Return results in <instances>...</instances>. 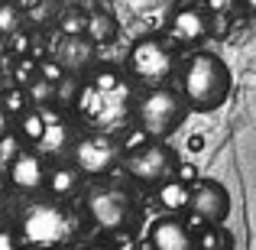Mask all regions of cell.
<instances>
[{"label": "cell", "mask_w": 256, "mask_h": 250, "mask_svg": "<svg viewBox=\"0 0 256 250\" xmlns=\"http://www.w3.org/2000/svg\"><path fill=\"white\" fill-rule=\"evenodd\" d=\"M75 114L88 130L120 133L130 120H136V98L130 78L120 75L117 69H94L82 82Z\"/></svg>", "instance_id": "1"}, {"label": "cell", "mask_w": 256, "mask_h": 250, "mask_svg": "<svg viewBox=\"0 0 256 250\" xmlns=\"http://www.w3.org/2000/svg\"><path fill=\"white\" fill-rule=\"evenodd\" d=\"M230 88H234L230 69L214 52H194L178 69V91L185 94L188 107L198 114H211L224 107L230 98Z\"/></svg>", "instance_id": "2"}, {"label": "cell", "mask_w": 256, "mask_h": 250, "mask_svg": "<svg viewBox=\"0 0 256 250\" xmlns=\"http://www.w3.org/2000/svg\"><path fill=\"white\" fill-rule=\"evenodd\" d=\"M23 244L30 247H62L75 237V218L62 201H30V205L20 211V224H16Z\"/></svg>", "instance_id": "3"}, {"label": "cell", "mask_w": 256, "mask_h": 250, "mask_svg": "<svg viewBox=\"0 0 256 250\" xmlns=\"http://www.w3.org/2000/svg\"><path fill=\"white\" fill-rule=\"evenodd\" d=\"M188 101L182 91H172V88H150L143 98L136 101V124L140 130L150 140H166L185 124L188 117Z\"/></svg>", "instance_id": "4"}, {"label": "cell", "mask_w": 256, "mask_h": 250, "mask_svg": "<svg viewBox=\"0 0 256 250\" xmlns=\"http://www.w3.org/2000/svg\"><path fill=\"white\" fill-rule=\"evenodd\" d=\"M126 72L146 88H162L175 75V52L162 39L156 36H143L130 46L126 56Z\"/></svg>", "instance_id": "5"}, {"label": "cell", "mask_w": 256, "mask_h": 250, "mask_svg": "<svg viewBox=\"0 0 256 250\" xmlns=\"http://www.w3.org/2000/svg\"><path fill=\"white\" fill-rule=\"evenodd\" d=\"M124 169L133 182L159 188L162 182H169L172 175H178V159H175L172 146H166L162 140H150V143L136 146V150L124 159Z\"/></svg>", "instance_id": "6"}, {"label": "cell", "mask_w": 256, "mask_h": 250, "mask_svg": "<svg viewBox=\"0 0 256 250\" xmlns=\"http://www.w3.org/2000/svg\"><path fill=\"white\" fill-rule=\"evenodd\" d=\"M84 208H88V218L107 234L130 231L136 224V205L124 188H98V192L88 195Z\"/></svg>", "instance_id": "7"}, {"label": "cell", "mask_w": 256, "mask_h": 250, "mask_svg": "<svg viewBox=\"0 0 256 250\" xmlns=\"http://www.w3.org/2000/svg\"><path fill=\"white\" fill-rule=\"evenodd\" d=\"M72 159H75V166L82 169L84 175H107L120 163V143H117L114 133L91 130V133H84V137H78Z\"/></svg>", "instance_id": "8"}, {"label": "cell", "mask_w": 256, "mask_h": 250, "mask_svg": "<svg viewBox=\"0 0 256 250\" xmlns=\"http://www.w3.org/2000/svg\"><path fill=\"white\" fill-rule=\"evenodd\" d=\"M188 211L201 224H224L227 214H230V195L218 179H201L192 192V208Z\"/></svg>", "instance_id": "9"}, {"label": "cell", "mask_w": 256, "mask_h": 250, "mask_svg": "<svg viewBox=\"0 0 256 250\" xmlns=\"http://www.w3.org/2000/svg\"><path fill=\"white\" fill-rule=\"evenodd\" d=\"M75 143H78V133H75V127H72V120L62 117V114H52L49 107H46V130H42V137H39L36 150L42 153L46 159H62V156H68V153H75Z\"/></svg>", "instance_id": "10"}, {"label": "cell", "mask_w": 256, "mask_h": 250, "mask_svg": "<svg viewBox=\"0 0 256 250\" xmlns=\"http://www.w3.org/2000/svg\"><path fill=\"white\" fill-rule=\"evenodd\" d=\"M56 62L62 65L68 75H82V72H91L94 62H98V43H94L91 36H68V33H62V39H58L56 46Z\"/></svg>", "instance_id": "11"}, {"label": "cell", "mask_w": 256, "mask_h": 250, "mask_svg": "<svg viewBox=\"0 0 256 250\" xmlns=\"http://www.w3.org/2000/svg\"><path fill=\"white\" fill-rule=\"evenodd\" d=\"M6 175H10L13 188H20V192H39L42 185H49V166H46V156L39 150H23L6 166Z\"/></svg>", "instance_id": "12"}, {"label": "cell", "mask_w": 256, "mask_h": 250, "mask_svg": "<svg viewBox=\"0 0 256 250\" xmlns=\"http://www.w3.org/2000/svg\"><path fill=\"white\" fill-rule=\"evenodd\" d=\"M211 30V17L201 7H178L169 17V36L182 46H198Z\"/></svg>", "instance_id": "13"}, {"label": "cell", "mask_w": 256, "mask_h": 250, "mask_svg": "<svg viewBox=\"0 0 256 250\" xmlns=\"http://www.w3.org/2000/svg\"><path fill=\"white\" fill-rule=\"evenodd\" d=\"M150 247L152 250H198L194 234L188 231V224L175 214L156 218L150 224Z\"/></svg>", "instance_id": "14"}, {"label": "cell", "mask_w": 256, "mask_h": 250, "mask_svg": "<svg viewBox=\"0 0 256 250\" xmlns=\"http://www.w3.org/2000/svg\"><path fill=\"white\" fill-rule=\"evenodd\" d=\"M192 192H194V188L188 185L182 175H172L169 182H162V185L156 188V201L169 214H182V211H188V208H192Z\"/></svg>", "instance_id": "15"}, {"label": "cell", "mask_w": 256, "mask_h": 250, "mask_svg": "<svg viewBox=\"0 0 256 250\" xmlns=\"http://www.w3.org/2000/svg\"><path fill=\"white\" fill-rule=\"evenodd\" d=\"M82 169L78 166H56L49 172V192L52 198H72V195H78V188H82Z\"/></svg>", "instance_id": "16"}, {"label": "cell", "mask_w": 256, "mask_h": 250, "mask_svg": "<svg viewBox=\"0 0 256 250\" xmlns=\"http://www.w3.org/2000/svg\"><path fill=\"white\" fill-rule=\"evenodd\" d=\"M10 127L20 133V137H23V143H32V146H36L39 137H42V130H46V107H36V104H32L30 111L20 114Z\"/></svg>", "instance_id": "17"}, {"label": "cell", "mask_w": 256, "mask_h": 250, "mask_svg": "<svg viewBox=\"0 0 256 250\" xmlns=\"http://www.w3.org/2000/svg\"><path fill=\"white\" fill-rule=\"evenodd\" d=\"M32 107V98L30 91H26L23 85H6L4 91V114H6V124H13V120L20 117V114H26Z\"/></svg>", "instance_id": "18"}, {"label": "cell", "mask_w": 256, "mask_h": 250, "mask_svg": "<svg viewBox=\"0 0 256 250\" xmlns=\"http://www.w3.org/2000/svg\"><path fill=\"white\" fill-rule=\"evenodd\" d=\"M194 244H198V250H230L234 240L224 224H204L194 234Z\"/></svg>", "instance_id": "19"}, {"label": "cell", "mask_w": 256, "mask_h": 250, "mask_svg": "<svg viewBox=\"0 0 256 250\" xmlns=\"http://www.w3.org/2000/svg\"><path fill=\"white\" fill-rule=\"evenodd\" d=\"M84 36H91L98 46L100 43H110V39L117 36V20H114L110 13H91V17H88Z\"/></svg>", "instance_id": "20"}, {"label": "cell", "mask_w": 256, "mask_h": 250, "mask_svg": "<svg viewBox=\"0 0 256 250\" xmlns=\"http://www.w3.org/2000/svg\"><path fill=\"white\" fill-rule=\"evenodd\" d=\"M6 72H10V78L13 82L10 85H23V88H30L36 78H42V69H39V62H32V59H20L16 65H13V59H6Z\"/></svg>", "instance_id": "21"}, {"label": "cell", "mask_w": 256, "mask_h": 250, "mask_svg": "<svg viewBox=\"0 0 256 250\" xmlns=\"http://www.w3.org/2000/svg\"><path fill=\"white\" fill-rule=\"evenodd\" d=\"M0 33H4V36L20 33V4L16 0H4V4H0Z\"/></svg>", "instance_id": "22"}, {"label": "cell", "mask_w": 256, "mask_h": 250, "mask_svg": "<svg viewBox=\"0 0 256 250\" xmlns=\"http://www.w3.org/2000/svg\"><path fill=\"white\" fill-rule=\"evenodd\" d=\"M26 91H30V98H32L36 107H49L52 101H56V82H49V78H36Z\"/></svg>", "instance_id": "23"}, {"label": "cell", "mask_w": 256, "mask_h": 250, "mask_svg": "<svg viewBox=\"0 0 256 250\" xmlns=\"http://www.w3.org/2000/svg\"><path fill=\"white\" fill-rule=\"evenodd\" d=\"M78 91H82V82H78V75H65L62 82L56 85V101H58V104H72V107H75Z\"/></svg>", "instance_id": "24"}, {"label": "cell", "mask_w": 256, "mask_h": 250, "mask_svg": "<svg viewBox=\"0 0 256 250\" xmlns=\"http://www.w3.org/2000/svg\"><path fill=\"white\" fill-rule=\"evenodd\" d=\"M20 143H23V137H20V133L13 130V127H6L4 143H0V163H4V166H10L13 159H16L20 153H23V150H20Z\"/></svg>", "instance_id": "25"}, {"label": "cell", "mask_w": 256, "mask_h": 250, "mask_svg": "<svg viewBox=\"0 0 256 250\" xmlns=\"http://www.w3.org/2000/svg\"><path fill=\"white\" fill-rule=\"evenodd\" d=\"M84 30H88V17H82V13H68L62 20V33H68V36H82Z\"/></svg>", "instance_id": "26"}, {"label": "cell", "mask_w": 256, "mask_h": 250, "mask_svg": "<svg viewBox=\"0 0 256 250\" xmlns=\"http://www.w3.org/2000/svg\"><path fill=\"white\" fill-rule=\"evenodd\" d=\"M16 234L13 227H4V234H0V250H16Z\"/></svg>", "instance_id": "27"}, {"label": "cell", "mask_w": 256, "mask_h": 250, "mask_svg": "<svg viewBox=\"0 0 256 250\" xmlns=\"http://www.w3.org/2000/svg\"><path fill=\"white\" fill-rule=\"evenodd\" d=\"M178 175H182L185 182H192V179H194V166H188V163H185V166H178Z\"/></svg>", "instance_id": "28"}, {"label": "cell", "mask_w": 256, "mask_h": 250, "mask_svg": "<svg viewBox=\"0 0 256 250\" xmlns=\"http://www.w3.org/2000/svg\"><path fill=\"white\" fill-rule=\"evenodd\" d=\"M244 7H246L250 13H256V0H244Z\"/></svg>", "instance_id": "29"}, {"label": "cell", "mask_w": 256, "mask_h": 250, "mask_svg": "<svg viewBox=\"0 0 256 250\" xmlns=\"http://www.w3.org/2000/svg\"><path fill=\"white\" fill-rule=\"evenodd\" d=\"M78 250H110V247H78Z\"/></svg>", "instance_id": "30"}]
</instances>
